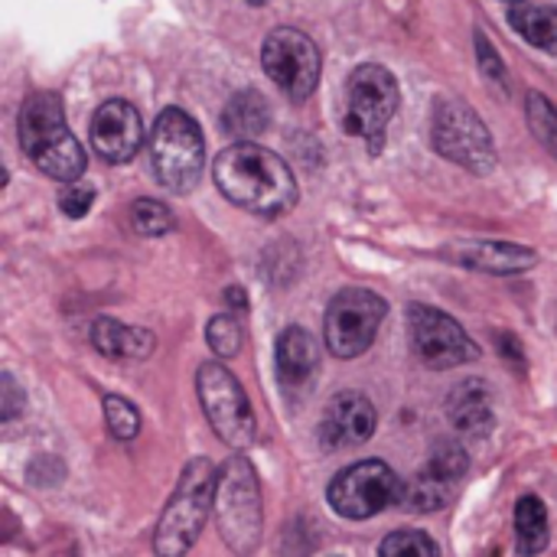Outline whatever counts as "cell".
Wrapping results in <instances>:
<instances>
[{
	"instance_id": "obj_1",
	"label": "cell",
	"mask_w": 557,
	"mask_h": 557,
	"mask_svg": "<svg viewBox=\"0 0 557 557\" xmlns=\"http://www.w3.org/2000/svg\"><path fill=\"white\" fill-rule=\"evenodd\" d=\"M212 180L232 206L258 219H277L297 206V180L290 166L255 140L225 147L212 163Z\"/></svg>"
},
{
	"instance_id": "obj_2",
	"label": "cell",
	"mask_w": 557,
	"mask_h": 557,
	"mask_svg": "<svg viewBox=\"0 0 557 557\" xmlns=\"http://www.w3.org/2000/svg\"><path fill=\"white\" fill-rule=\"evenodd\" d=\"M20 144L26 157L52 180L75 183L85 173V150L65 124L62 98L52 91H36L20 111Z\"/></svg>"
},
{
	"instance_id": "obj_3",
	"label": "cell",
	"mask_w": 557,
	"mask_h": 557,
	"mask_svg": "<svg viewBox=\"0 0 557 557\" xmlns=\"http://www.w3.org/2000/svg\"><path fill=\"white\" fill-rule=\"evenodd\" d=\"M150 166L163 189L170 193H193L206 170V144L202 131L183 108H166L157 114L150 131Z\"/></svg>"
},
{
	"instance_id": "obj_4",
	"label": "cell",
	"mask_w": 557,
	"mask_h": 557,
	"mask_svg": "<svg viewBox=\"0 0 557 557\" xmlns=\"http://www.w3.org/2000/svg\"><path fill=\"white\" fill-rule=\"evenodd\" d=\"M215 486H219V473L209 460L186 463L180 486H176L173 499L166 503L163 519L157 525V539H153L157 555H186L196 545L199 532L206 529L209 509L215 506Z\"/></svg>"
},
{
	"instance_id": "obj_5",
	"label": "cell",
	"mask_w": 557,
	"mask_h": 557,
	"mask_svg": "<svg viewBox=\"0 0 557 557\" xmlns=\"http://www.w3.org/2000/svg\"><path fill=\"white\" fill-rule=\"evenodd\" d=\"M215 519L225 545L238 555L255 552L261 539V490L248 457L235 454L219 470L215 486Z\"/></svg>"
},
{
	"instance_id": "obj_6",
	"label": "cell",
	"mask_w": 557,
	"mask_h": 557,
	"mask_svg": "<svg viewBox=\"0 0 557 557\" xmlns=\"http://www.w3.org/2000/svg\"><path fill=\"white\" fill-rule=\"evenodd\" d=\"M431 137H434V150L441 157H447L450 163H457L476 176H486L496 170L493 134L470 104L454 101V98L437 101L434 121H431Z\"/></svg>"
},
{
	"instance_id": "obj_7",
	"label": "cell",
	"mask_w": 557,
	"mask_h": 557,
	"mask_svg": "<svg viewBox=\"0 0 557 557\" xmlns=\"http://www.w3.org/2000/svg\"><path fill=\"white\" fill-rule=\"evenodd\" d=\"M196 392H199L202 411L222 444H228L232 450H245L255 444V437H258L255 411L248 405L245 388L225 366H219V362L199 366Z\"/></svg>"
},
{
	"instance_id": "obj_8",
	"label": "cell",
	"mask_w": 557,
	"mask_h": 557,
	"mask_svg": "<svg viewBox=\"0 0 557 557\" xmlns=\"http://www.w3.org/2000/svg\"><path fill=\"white\" fill-rule=\"evenodd\" d=\"M401 496H405V480H398V473L382 460L352 463L326 490L333 512L349 522L375 519L385 509L401 506Z\"/></svg>"
},
{
	"instance_id": "obj_9",
	"label": "cell",
	"mask_w": 557,
	"mask_h": 557,
	"mask_svg": "<svg viewBox=\"0 0 557 557\" xmlns=\"http://www.w3.org/2000/svg\"><path fill=\"white\" fill-rule=\"evenodd\" d=\"M398 111V82L385 65L366 62L349 75L346 91V131L366 137L372 150H382L385 127Z\"/></svg>"
},
{
	"instance_id": "obj_10",
	"label": "cell",
	"mask_w": 557,
	"mask_h": 557,
	"mask_svg": "<svg viewBox=\"0 0 557 557\" xmlns=\"http://www.w3.org/2000/svg\"><path fill=\"white\" fill-rule=\"evenodd\" d=\"M385 313H388V307L375 290H366V287L339 290L333 297V304L326 310V323H323V336H326L330 352L339 359L362 356L375 343Z\"/></svg>"
},
{
	"instance_id": "obj_11",
	"label": "cell",
	"mask_w": 557,
	"mask_h": 557,
	"mask_svg": "<svg viewBox=\"0 0 557 557\" xmlns=\"http://www.w3.org/2000/svg\"><path fill=\"white\" fill-rule=\"evenodd\" d=\"M261 65H264L268 78L290 101H307L317 91V82H320V49L300 29H290V26L274 29L264 39Z\"/></svg>"
},
{
	"instance_id": "obj_12",
	"label": "cell",
	"mask_w": 557,
	"mask_h": 557,
	"mask_svg": "<svg viewBox=\"0 0 557 557\" xmlns=\"http://www.w3.org/2000/svg\"><path fill=\"white\" fill-rule=\"evenodd\" d=\"M408 333H411V346L418 352V359L428 369H457L467 362L480 359L476 343L463 333V326L424 304H411L408 307Z\"/></svg>"
},
{
	"instance_id": "obj_13",
	"label": "cell",
	"mask_w": 557,
	"mask_h": 557,
	"mask_svg": "<svg viewBox=\"0 0 557 557\" xmlns=\"http://www.w3.org/2000/svg\"><path fill=\"white\" fill-rule=\"evenodd\" d=\"M470 470V460L463 454L460 444H441L428 467L411 480L405 483V496H401V506L411 509V512H437L444 506H450L460 493V483Z\"/></svg>"
},
{
	"instance_id": "obj_14",
	"label": "cell",
	"mask_w": 557,
	"mask_h": 557,
	"mask_svg": "<svg viewBox=\"0 0 557 557\" xmlns=\"http://www.w3.org/2000/svg\"><path fill=\"white\" fill-rule=\"evenodd\" d=\"M88 140L95 147V153L108 163H127L140 144H144V124L134 104L127 101H104L88 127Z\"/></svg>"
},
{
	"instance_id": "obj_15",
	"label": "cell",
	"mask_w": 557,
	"mask_h": 557,
	"mask_svg": "<svg viewBox=\"0 0 557 557\" xmlns=\"http://www.w3.org/2000/svg\"><path fill=\"white\" fill-rule=\"evenodd\" d=\"M379 414L372 408V401L359 392H339L320 421V444L323 450H349V447H362L372 434H375Z\"/></svg>"
},
{
	"instance_id": "obj_16",
	"label": "cell",
	"mask_w": 557,
	"mask_h": 557,
	"mask_svg": "<svg viewBox=\"0 0 557 557\" xmlns=\"http://www.w3.org/2000/svg\"><path fill=\"white\" fill-rule=\"evenodd\" d=\"M450 258L463 268L483 271V274H522L535 268L539 255L516 242H460L454 245Z\"/></svg>"
},
{
	"instance_id": "obj_17",
	"label": "cell",
	"mask_w": 557,
	"mask_h": 557,
	"mask_svg": "<svg viewBox=\"0 0 557 557\" xmlns=\"http://www.w3.org/2000/svg\"><path fill=\"white\" fill-rule=\"evenodd\" d=\"M274 362H277L281 385L287 392H297V388H304L313 379V372L320 366V346H317V339L304 326H287L277 336Z\"/></svg>"
},
{
	"instance_id": "obj_18",
	"label": "cell",
	"mask_w": 557,
	"mask_h": 557,
	"mask_svg": "<svg viewBox=\"0 0 557 557\" xmlns=\"http://www.w3.org/2000/svg\"><path fill=\"white\" fill-rule=\"evenodd\" d=\"M447 418L460 434L483 437L496 424V408H493V392L483 382H463L450 392L447 398Z\"/></svg>"
},
{
	"instance_id": "obj_19",
	"label": "cell",
	"mask_w": 557,
	"mask_h": 557,
	"mask_svg": "<svg viewBox=\"0 0 557 557\" xmlns=\"http://www.w3.org/2000/svg\"><path fill=\"white\" fill-rule=\"evenodd\" d=\"M91 343L101 356L108 359H147L157 346L153 333L137 330V326H124L117 320H95L91 326Z\"/></svg>"
},
{
	"instance_id": "obj_20",
	"label": "cell",
	"mask_w": 557,
	"mask_h": 557,
	"mask_svg": "<svg viewBox=\"0 0 557 557\" xmlns=\"http://www.w3.org/2000/svg\"><path fill=\"white\" fill-rule=\"evenodd\" d=\"M268 124H271V104L255 88H245L235 98H228L222 111V127L235 140H255L268 131Z\"/></svg>"
},
{
	"instance_id": "obj_21",
	"label": "cell",
	"mask_w": 557,
	"mask_h": 557,
	"mask_svg": "<svg viewBox=\"0 0 557 557\" xmlns=\"http://www.w3.org/2000/svg\"><path fill=\"white\" fill-rule=\"evenodd\" d=\"M509 23L535 49H542L548 55H557V7H525V3H516L509 10Z\"/></svg>"
},
{
	"instance_id": "obj_22",
	"label": "cell",
	"mask_w": 557,
	"mask_h": 557,
	"mask_svg": "<svg viewBox=\"0 0 557 557\" xmlns=\"http://www.w3.org/2000/svg\"><path fill=\"white\" fill-rule=\"evenodd\" d=\"M516 535L522 555H539L548 548V512L539 496H522L516 506Z\"/></svg>"
},
{
	"instance_id": "obj_23",
	"label": "cell",
	"mask_w": 557,
	"mask_h": 557,
	"mask_svg": "<svg viewBox=\"0 0 557 557\" xmlns=\"http://www.w3.org/2000/svg\"><path fill=\"white\" fill-rule=\"evenodd\" d=\"M131 225L147 238H160L176 228V219H173L170 206H163L157 199H137L131 206Z\"/></svg>"
},
{
	"instance_id": "obj_24",
	"label": "cell",
	"mask_w": 557,
	"mask_h": 557,
	"mask_svg": "<svg viewBox=\"0 0 557 557\" xmlns=\"http://www.w3.org/2000/svg\"><path fill=\"white\" fill-rule=\"evenodd\" d=\"M101 408H104V424H108L111 437H117V441H134V437H137V431H140V414H137V408H134L127 398L108 395V398L101 401Z\"/></svg>"
},
{
	"instance_id": "obj_25",
	"label": "cell",
	"mask_w": 557,
	"mask_h": 557,
	"mask_svg": "<svg viewBox=\"0 0 557 557\" xmlns=\"http://www.w3.org/2000/svg\"><path fill=\"white\" fill-rule=\"evenodd\" d=\"M529 124L535 137L557 157V104L542 91H529Z\"/></svg>"
},
{
	"instance_id": "obj_26",
	"label": "cell",
	"mask_w": 557,
	"mask_h": 557,
	"mask_svg": "<svg viewBox=\"0 0 557 557\" xmlns=\"http://www.w3.org/2000/svg\"><path fill=\"white\" fill-rule=\"evenodd\" d=\"M206 339H209L215 356H222V359L238 356V349H242V326H238L235 317H212L209 326H206Z\"/></svg>"
},
{
	"instance_id": "obj_27",
	"label": "cell",
	"mask_w": 557,
	"mask_h": 557,
	"mask_svg": "<svg viewBox=\"0 0 557 557\" xmlns=\"http://www.w3.org/2000/svg\"><path fill=\"white\" fill-rule=\"evenodd\" d=\"M441 552V545L437 542H431L424 532H395V535H388L382 545H379V555L382 557H395V555H437Z\"/></svg>"
},
{
	"instance_id": "obj_28",
	"label": "cell",
	"mask_w": 557,
	"mask_h": 557,
	"mask_svg": "<svg viewBox=\"0 0 557 557\" xmlns=\"http://www.w3.org/2000/svg\"><path fill=\"white\" fill-rule=\"evenodd\" d=\"M91 202H95V186H88V183H69L62 193H59V209L69 215V219H85V212L91 209Z\"/></svg>"
},
{
	"instance_id": "obj_29",
	"label": "cell",
	"mask_w": 557,
	"mask_h": 557,
	"mask_svg": "<svg viewBox=\"0 0 557 557\" xmlns=\"http://www.w3.org/2000/svg\"><path fill=\"white\" fill-rule=\"evenodd\" d=\"M476 59H480V69H483V75H486L490 82L506 85V65H503L499 52L493 49V42L486 39L483 29H476Z\"/></svg>"
},
{
	"instance_id": "obj_30",
	"label": "cell",
	"mask_w": 557,
	"mask_h": 557,
	"mask_svg": "<svg viewBox=\"0 0 557 557\" xmlns=\"http://www.w3.org/2000/svg\"><path fill=\"white\" fill-rule=\"evenodd\" d=\"M23 401H26V395L16 388L13 375H3V408H0V418H3V421H13L16 411L23 408Z\"/></svg>"
},
{
	"instance_id": "obj_31",
	"label": "cell",
	"mask_w": 557,
	"mask_h": 557,
	"mask_svg": "<svg viewBox=\"0 0 557 557\" xmlns=\"http://www.w3.org/2000/svg\"><path fill=\"white\" fill-rule=\"evenodd\" d=\"M225 297H228V304H232V307H238V310H245V307H248V300H245V290H242V287H228V290H225Z\"/></svg>"
},
{
	"instance_id": "obj_32",
	"label": "cell",
	"mask_w": 557,
	"mask_h": 557,
	"mask_svg": "<svg viewBox=\"0 0 557 557\" xmlns=\"http://www.w3.org/2000/svg\"><path fill=\"white\" fill-rule=\"evenodd\" d=\"M248 3H255V7H261V3H268V0H248Z\"/></svg>"
},
{
	"instance_id": "obj_33",
	"label": "cell",
	"mask_w": 557,
	"mask_h": 557,
	"mask_svg": "<svg viewBox=\"0 0 557 557\" xmlns=\"http://www.w3.org/2000/svg\"><path fill=\"white\" fill-rule=\"evenodd\" d=\"M509 3H519V0H509Z\"/></svg>"
}]
</instances>
